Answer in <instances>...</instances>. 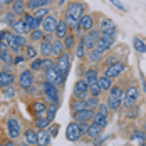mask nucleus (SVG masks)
Masks as SVG:
<instances>
[{"label":"nucleus","mask_w":146,"mask_h":146,"mask_svg":"<svg viewBox=\"0 0 146 146\" xmlns=\"http://www.w3.org/2000/svg\"><path fill=\"white\" fill-rule=\"evenodd\" d=\"M126 62L124 60H114L113 64H109V66H106V69H104V74L108 76V77H111V79H116V77H119L121 74L126 71Z\"/></svg>","instance_id":"8"},{"label":"nucleus","mask_w":146,"mask_h":146,"mask_svg":"<svg viewBox=\"0 0 146 146\" xmlns=\"http://www.w3.org/2000/svg\"><path fill=\"white\" fill-rule=\"evenodd\" d=\"M64 50H66V47H64L62 39H54V40H52V57L54 59L59 57Z\"/></svg>","instance_id":"31"},{"label":"nucleus","mask_w":146,"mask_h":146,"mask_svg":"<svg viewBox=\"0 0 146 146\" xmlns=\"http://www.w3.org/2000/svg\"><path fill=\"white\" fill-rule=\"evenodd\" d=\"M131 143L134 145H139V146H145L146 145V134L143 133V129H136V131L131 134Z\"/></svg>","instance_id":"33"},{"label":"nucleus","mask_w":146,"mask_h":146,"mask_svg":"<svg viewBox=\"0 0 146 146\" xmlns=\"http://www.w3.org/2000/svg\"><path fill=\"white\" fill-rule=\"evenodd\" d=\"M114 44H116V35H101L99 40L96 42V47L94 49L98 52H101L102 56H106L114 47Z\"/></svg>","instance_id":"6"},{"label":"nucleus","mask_w":146,"mask_h":146,"mask_svg":"<svg viewBox=\"0 0 146 146\" xmlns=\"http://www.w3.org/2000/svg\"><path fill=\"white\" fill-rule=\"evenodd\" d=\"M86 9H88V5H86L84 2H81V0L67 2L66 12H64V19H66V22L69 24V29L72 27L77 20H81V17L86 14Z\"/></svg>","instance_id":"1"},{"label":"nucleus","mask_w":146,"mask_h":146,"mask_svg":"<svg viewBox=\"0 0 146 146\" xmlns=\"http://www.w3.org/2000/svg\"><path fill=\"white\" fill-rule=\"evenodd\" d=\"M44 35H45V32L40 29V27H39V29H32V30H30V34L27 35V37H29V42L39 44V42L44 39Z\"/></svg>","instance_id":"28"},{"label":"nucleus","mask_w":146,"mask_h":146,"mask_svg":"<svg viewBox=\"0 0 146 146\" xmlns=\"http://www.w3.org/2000/svg\"><path fill=\"white\" fill-rule=\"evenodd\" d=\"M10 35H12V30H0V42H3V44L9 45V40H10Z\"/></svg>","instance_id":"48"},{"label":"nucleus","mask_w":146,"mask_h":146,"mask_svg":"<svg viewBox=\"0 0 146 146\" xmlns=\"http://www.w3.org/2000/svg\"><path fill=\"white\" fill-rule=\"evenodd\" d=\"M37 141H39L40 146H49L52 143V136H50V133H49L47 128L45 129H39V133H37Z\"/></svg>","instance_id":"24"},{"label":"nucleus","mask_w":146,"mask_h":146,"mask_svg":"<svg viewBox=\"0 0 146 146\" xmlns=\"http://www.w3.org/2000/svg\"><path fill=\"white\" fill-rule=\"evenodd\" d=\"M34 81H35V76H34L32 69H25V71H22L17 76V86L22 89L24 92L34 86Z\"/></svg>","instance_id":"5"},{"label":"nucleus","mask_w":146,"mask_h":146,"mask_svg":"<svg viewBox=\"0 0 146 146\" xmlns=\"http://www.w3.org/2000/svg\"><path fill=\"white\" fill-rule=\"evenodd\" d=\"M138 98H139V89L136 88L134 84H129L128 89H124V101H123V106H124L126 109L134 108V104L138 102Z\"/></svg>","instance_id":"7"},{"label":"nucleus","mask_w":146,"mask_h":146,"mask_svg":"<svg viewBox=\"0 0 146 146\" xmlns=\"http://www.w3.org/2000/svg\"><path fill=\"white\" fill-rule=\"evenodd\" d=\"M99 37H101V30L98 29V27H94L92 30L84 32V35H82L81 39H82V42H84V45H86V49L91 50V49L96 47V42L99 40Z\"/></svg>","instance_id":"10"},{"label":"nucleus","mask_w":146,"mask_h":146,"mask_svg":"<svg viewBox=\"0 0 146 146\" xmlns=\"http://www.w3.org/2000/svg\"><path fill=\"white\" fill-rule=\"evenodd\" d=\"M82 77L86 79V82L91 86V84L98 82V79H99V72H98V69H96V67H89L88 71L84 72V76H82Z\"/></svg>","instance_id":"27"},{"label":"nucleus","mask_w":146,"mask_h":146,"mask_svg":"<svg viewBox=\"0 0 146 146\" xmlns=\"http://www.w3.org/2000/svg\"><path fill=\"white\" fill-rule=\"evenodd\" d=\"M62 42H64V47H66V50H72L76 44H77V39H76V34L72 32H69L64 39H62Z\"/></svg>","instance_id":"35"},{"label":"nucleus","mask_w":146,"mask_h":146,"mask_svg":"<svg viewBox=\"0 0 146 146\" xmlns=\"http://www.w3.org/2000/svg\"><path fill=\"white\" fill-rule=\"evenodd\" d=\"M101 133H102V128H101V126H98L96 123H92V121H91V124H89V129H88V134H86V136H88L89 139H94V138H98Z\"/></svg>","instance_id":"37"},{"label":"nucleus","mask_w":146,"mask_h":146,"mask_svg":"<svg viewBox=\"0 0 146 146\" xmlns=\"http://www.w3.org/2000/svg\"><path fill=\"white\" fill-rule=\"evenodd\" d=\"M143 91H145V92H146V79H145V81H143Z\"/></svg>","instance_id":"58"},{"label":"nucleus","mask_w":146,"mask_h":146,"mask_svg":"<svg viewBox=\"0 0 146 146\" xmlns=\"http://www.w3.org/2000/svg\"><path fill=\"white\" fill-rule=\"evenodd\" d=\"M89 124H91V123H88V121H82V123H79V129H81V134H82V136H86V134H88Z\"/></svg>","instance_id":"50"},{"label":"nucleus","mask_w":146,"mask_h":146,"mask_svg":"<svg viewBox=\"0 0 146 146\" xmlns=\"http://www.w3.org/2000/svg\"><path fill=\"white\" fill-rule=\"evenodd\" d=\"M24 143L25 145H30V146L39 145V141H37V131L32 129V128L25 129V133H24Z\"/></svg>","instance_id":"25"},{"label":"nucleus","mask_w":146,"mask_h":146,"mask_svg":"<svg viewBox=\"0 0 146 146\" xmlns=\"http://www.w3.org/2000/svg\"><path fill=\"white\" fill-rule=\"evenodd\" d=\"M108 92L109 94H108L106 104H108L109 111H119V108L123 106V101H124V89L119 86H111Z\"/></svg>","instance_id":"2"},{"label":"nucleus","mask_w":146,"mask_h":146,"mask_svg":"<svg viewBox=\"0 0 146 146\" xmlns=\"http://www.w3.org/2000/svg\"><path fill=\"white\" fill-rule=\"evenodd\" d=\"M24 60H25L24 52H22V54H15V56H14V64H22Z\"/></svg>","instance_id":"53"},{"label":"nucleus","mask_w":146,"mask_h":146,"mask_svg":"<svg viewBox=\"0 0 146 146\" xmlns=\"http://www.w3.org/2000/svg\"><path fill=\"white\" fill-rule=\"evenodd\" d=\"M17 82V77L14 72H9V71H0V89L7 88V86H14Z\"/></svg>","instance_id":"17"},{"label":"nucleus","mask_w":146,"mask_h":146,"mask_svg":"<svg viewBox=\"0 0 146 146\" xmlns=\"http://www.w3.org/2000/svg\"><path fill=\"white\" fill-rule=\"evenodd\" d=\"M57 109H59V104H56V102H52L50 106H47V117L50 121H54V117L57 114Z\"/></svg>","instance_id":"45"},{"label":"nucleus","mask_w":146,"mask_h":146,"mask_svg":"<svg viewBox=\"0 0 146 146\" xmlns=\"http://www.w3.org/2000/svg\"><path fill=\"white\" fill-rule=\"evenodd\" d=\"M86 104H88L89 109H98V106L101 104V101H99V96H92V94H89L88 98H86Z\"/></svg>","instance_id":"42"},{"label":"nucleus","mask_w":146,"mask_h":146,"mask_svg":"<svg viewBox=\"0 0 146 146\" xmlns=\"http://www.w3.org/2000/svg\"><path fill=\"white\" fill-rule=\"evenodd\" d=\"M69 2H74V0H69Z\"/></svg>","instance_id":"60"},{"label":"nucleus","mask_w":146,"mask_h":146,"mask_svg":"<svg viewBox=\"0 0 146 146\" xmlns=\"http://www.w3.org/2000/svg\"><path fill=\"white\" fill-rule=\"evenodd\" d=\"M2 94H3V98H7V99H14L15 96H17L14 86H7V88H3L2 89Z\"/></svg>","instance_id":"46"},{"label":"nucleus","mask_w":146,"mask_h":146,"mask_svg":"<svg viewBox=\"0 0 146 146\" xmlns=\"http://www.w3.org/2000/svg\"><path fill=\"white\" fill-rule=\"evenodd\" d=\"M50 123H52V121H50L47 116H42V117H35L34 126H35V129H45V128H49Z\"/></svg>","instance_id":"40"},{"label":"nucleus","mask_w":146,"mask_h":146,"mask_svg":"<svg viewBox=\"0 0 146 146\" xmlns=\"http://www.w3.org/2000/svg\"><path fill=\"white\" fill-rule=\"evenodd\" d=\"M54 66H56L54 57H44V60H42V72H45L47 69H50V67H54Z\"/></svg>","instance_id":"47"},{"label":"nucleus","mask_w":146,"mask_h":146,"mask_svg":"<svg viewBox=\"0 0 146 146\" xmlns=\"http://www.w3.org/2000/svg\"><path fill=\"white\" fill-rule=\"evenodd\" d=\"M74 54H76V57L79 59V60H84V59H86L88 49H86V45H84V42H82V39H79V42L76 44V47H74Z\"/></svg>","instance_id":"30"},{"label":"nucleus","mask_w":146,"mask_h":146,"mask_svg":"<svg viewBox=\"0 0 146 146\" xmlns=\"http://www.w3.org/2000/svg\"><path fill=\"white\" fill-rule=\"evenodd\" d=\"M0 64H14V54L10 50L0 52Z\"/></svg>","instance_id":"44"},{"label":"nucleus","mask_w":146,"mask_h":146,"mask_svg":"<svg viewBox=\"0 0 146 146\" xmlns=\"http://www.w3.org/2000/svg\"><path fill=\"white\" fill-rule=\"evenodd\" d=\"M69 32H71V29H69V24L66 22V19H59V24L56 27V30H54L56 39H64Z\"/></svg>","instance_id":"19"},{"label":"nucleus","mask_w":146,"mask_h":146,"mask_svg":"<svg viewBox=\"0 0 146 146\" xmlns=\"http://www.w3.org/2000/svg\"><path fill=\"white\" fill-rule=\"evenodd\" d=\"M37 47H39V54H40V57H52V40L42 39Z\"/></svg>","instance_id":"20"},{"label":"nucleus","mask_w":146,"mask_h":146,"mask_svg":"<svg viewBox=\"0 0 146 146\" xmlns=\"http://www.w3.org/2000/svg\"><path fill=\"white\" fill-rule=\"evenodd\" d=\"M30 113L34 117H42L47 116V104L40 99H35V101L30 104Z\"/></svg>","instance_id":"16"},{"label":"nucleus","mask_w":146,"mask_h":146,"mask_svg":"<svg viewBox=\"0 0 146 146\" xmlns=\"http://www.w3.org/2000/svg\"><path fill=\"white\" fill-rule=\"evenodd\" d=\"M12 2H15V0H2V3H3V5H10Z\"/></svg>","instance_id":"56"},{"label":"nucleus","mask_w":146,"mask_h":146,"mask_svg":"<svg viewBox=\"0 0 146 146\" xmlns=\"http://www.w3.org/2000/svg\"><path fill=\"white\" fill-rule=\"evenodd\" d=\"M5 133L9 139H17L19 136H22V126L15 116H9L5 119Z\"/></svg>","instance_id":"4"},{"label":"nucleus","mask_w":146,"mask_h":146,"mask_svg":"<svg viewBox=\"0 0 146 146\" xmlns=\"http://www.w3.org/2000/svg\"><path fill=\"white\" fill-rule=\"evenodd\" d=\"M47 129H49V133H50V136H52V139H54V138L57 136V129H59V126H57V124H52V123H50Z\"/></svg>","instance_id":"51"},{"label":"nucleus","mask_w":146,"mask_h":146,"mask_svg":"<svg viewBox=\"0 0 146 146\" xmlns=\"http://www.w3.org/2000/svg\"><path fill=\"white\" fill-rule=\"evenodd\" d=\"M108 114H102L99 111H96V114H94V119H92V123H96L98 126H101L102 129H106V126H108Z\"/></svg>","instance_id":"38"},{"label":"nucleus","mask_w":146,"mask_h":146,"mask_svg":"<svg viewBox=\"0 0 146 146\" xmlns=\"http://www.w3.org/2000/svg\"><path fill=\"white\" fill-rule=\"evenodd\" d=\"M59 24V19L56 17V15L49 14L47 17H44L42 19V24H40V29L44 30L45 34H54V30H56V27H57Z\"/></svg>","instance_id":"13"},{"label":"nucleus","mask_w":146,"mask_h":146,"mask_svg":"<svg viewBox=\"0 0 146 146\" xmlns=\"http://www.w3.org/2000/svg\"><path fill=\"white\" fill-rule=\"evenodd\" d=\"M42 60H44V57H35L30 60V67L29 69H32L34 72H40L42 71Z\"/></svg>","instance_id":"43"},{"label":"nucleus","mask_w":146,"mask_h":146,"mask_svg":"<svg viewBox=\"0 0 146 146\" xmlns=\"http://www.w3.org/2000/svg\"><path fill=\"white\" fill-rule=\"evenodd\" d=\"M40 92H42V96L47 102H50V104L52 102H56V104L60 102V88L57 84H54L50 81H44L42 86H40Z\"/></svg>","instance_id":"3"},{"label":"nucleus","mask_w":146,"mask_h":146,"mask_svg":"<svg viewBox=\"0 0 146 146\" xmlns=\"http://www.w3.org/2000/svg\"><path fill=\"white\" fill-rule=\"evenodd\" d=\"M66 138H67V141H79L81 138H82V134H81V129H79V123L77 121H71L67 126H66Z\"/></svg>","instance_id":"11"},{"label":"nucleus","mask_w":146,"mask_h":146,"mask_svg":"<svg viewBox=\"0 0 146 146\" xmlns=\"http://www.w3.org/2000/svg\"><path fill=\"white\" fill-rule=\"evenodd\" d=\"M5 50H10V49H9V45L3 44V42H0V52H5Z\"/></svg>","instance_id":"55"},{"label":"nucleus","mask_w":146,"mask_h":146,"mask_svg":"<svg viewBox=\"0 0 146 146\" xmlns=\"http://www.w3.org/2000/svg\"><path fill=\"white\" fill-rule=\"evenodd\" d=\"M24 56H25V59H35L37 56H39V47L34 44V42H27V45L24 47Z\"/></svg>","instance_id":"26"},{"label":"nucleus","mask_w":146,"mask_h":146,"mask_svg":"<svg viewBox=\"0 0 146 146\" xmlns=\"http://www.w3.org/2000/svg\"><path fill=\"white\" fill-rule=\"evenodd\" d=\"M72 96H76V98H82V99H86V98L89 96V84L86 82L84 77L76 81L74 89H72Z\"/></svg>","instance_id":"12"},{"label":"nucleus","mask_w":146,"mask_h":146,"mask_svg":"<svg viewBox=\"0 0 146 146\" xmlns=\"http://www.w3.org/2000/svg\"><path fill=\"white\" fill-rule=\"evenodd\" d=\"M71 62H72V56L69 54V50H64L59 57H56V66H57V69L60 71V74H64V76L69 74Z\"/></svg>","instance_id":"9"},{"label":"nucleus","mask_w":146,"mask_h":146,"mask_svg":"<svg viewBox=\"0 0 146 146\" xmlns=\"http://www.w3.org/2000/svg\"><path fill=\"white\" fill-rule=\"evenodd\" d=\"M143 133L146 134V123H145V126H143Z\"/></svg>","instance_id":"59"},{"label":"nucleus","mask_w":146,"mask_h":146,"mask_svg":"<svg viewBox=\"0 0 146 146\" xmlns=\"http://www.w3.org/2000/svg\"><path fill=\"white\" fill-rule=\"evenodd\" d=\"M133 49L139 54H146V42L141 37H133Z\"/></svg>","instance_id":"36"},{"label":"nucleus","mask_w":146,"mask_h":146,"mask_svg":"<svg viewBox=\"0 0 146 146\" xmlns=\"http://www.w3.org/2000/svg\"><path fill=\"white\" fill-rule=\"evenodd\" d=\"M10 10L15 14V17H22V15L27 12V5H25V0H15L10 5Z\"/></svg>","instance_id":"22"},{"label":"nucleus","mask_w":146,"mask_h":146,"mask_svg":"<svg viewBox=\"0 0 146 146\" xmlns=\"http://www.w3.org/2000/svg\"><path fill=\"white\" fill-rule=\"evenodd\" d=\"M98 29L101 30V35H116L117 34L116 24L111 19H102L101 22H99V27Z\"/></svg>","instance_id":"14"},{"label":"nucleus","mask_w":146,"mask_h":146,"mask_svg":"<svg viewBox=\"0 0 146 146\" xmlns=\"http://www.w3.org/2000/svg\"><path fill=\"white\" fill-rule=\"evenodd\" d=\"M84 108H88L86 99L72 96V99H71V111H72V113H76V111H81V109H84Z\"/></svg>","instance_id":"32"},{"label":"nucleus","mask_w":146,"mask_h":146,"mask_svg":"<svg viewBox=\"0 0 146 146\" xmlns=\"http://www.w3.org/2000/svg\"><path fill=\"white\" fill-rule=\"evenodd\" d=\"M102 59H104V56H102L101 52H98L96 49H91V50H88L84 60H88V62H91V64H98V62H101Z\"/></svg>","instance_id":"29"},{"label":"nucleus","mask_w":146,"mask_h":146,"mask_svg":"<svg viewBox=\"0 0 146 146\" xmlns=\"http://www.w3.org/2000/svg\"><path fill=\"white\" fill-rule=\"evenodd\" d=\"M30 30H32V29H30L29 25L22 20V17H19L14 24H12V32H15V34H20V35H29Z\"/></svg>","instance_id":"18"},{"label":"nucleus","mask_w":146,"mask_h":146,"mask_svg":"<svg viewBox=\"0 0 146 146\" xmlns=\"http://www.w3.org/2000/svg\"><path fill=\"white\" fill-rule=\"evenodd\" d=\"M106 139H108V136H101V134H99L98 138H94V139H92V145L99 146V145H102V143H104Z\"/></svg>","instance_id":"52"},{"label":"nucleus","mask_w":146,"mask_h":146,"mask_svg":"<svg viewBox=\"0 0 146 146\" xmlns=\"http://www.w3.org/2000/svg\"><path fill=\"white\" fill-rule=\"evenodd\" d=\"M101 88H99V84L98 82H94V84H91L89 86V94H92V96H101Z\"/></svg>","instance_id":"49"},{"label":"nucleus","mask_w":146,"mask_h":146,"mask_svg":"<svg viewBox=\"0 0 146 146\" xmlns=\"http://www.w3.org/2000/svg\"><path fill=\"white\" fill-rule=\"evenodd\" d=\"M98 84H99V88H101L102 92H106V91H109L111 86H113V79L108 77L106 74H102V76H99V79H98Z\"/></svg>","instance_id":"34"},{"label":"nucleus","mask_w":146,"mask_h":146,"mask_svg":"<svg viewBox=\"0 0 146 146\" xmlns=\"http://www.w3.org/2000/svg\"><path fill=\"white\" fill-rule=\"evenodd\" d=\"M94 114H96V111H94V109L84 108V109H81V111H76V113H72V119H74V121H77V123H82V121H88V123H91V121L94 119Z\"/></svg>","instance_id":"15"},{"label":"nucleus","mask_w":146,"mask_h":146,"mask_svg":"<svg viewBox=\"0 0 146 146\" xmlns=\"http://www.w3.org/2000/svg\"><path fill=\"white\" fill-rule=\"evenodd\" d=\"M15 20H17V17H15V14L10 9H9L5 14L0 15V22H2V24H7V25H10V27H12V24H14Z\"/></svg>","instance_id":"39"},{"label":"nucleus","mask_w":146,"mask_h":146,"mask_svg":"<svg viewBox=\"0 0 146 146\" xmlns=\"http://www.w3.org/2000/svg\"><path fill=\"white\" fill-rule=\"evenodd\" d=\"M52 12V5H45V7H40V9H37L35 12H32L34 14V17H37V19H44V17H47V15Z\"/></svg>","instance_id":"41"},{"label":"nucleus","mask_w":146,"mask_h":146,"mask_svg":"<svg viewBox=\"0 0 146 146\" xmlns=\"http://www.w3.org/2000/svg\"><path fill=\"white\" fill-rule=\"evenodd\" d=\"M109 2H111V3H113V5H114L116 9H119V10H123V12H126V7H124V5H123V3H121L119 0H109Z\"/></svg>","instance_id":"54"},{"label":"nucleus","mask_w":146,"mask_h":146,"mask_svg":"<svg viewBox=\"0 0 146 146\" xmlns=\"http://www.w3.org/2000/svg\"><path fill=\"white\" fill-rule=\"evenodd\" d=\"M81 27H82V30L84 32H88V30H92L94 27H96V19H94V15L92 14H84L82 17H81Z\"/></svg>","instance_id":"21"},{"label":"nucleus","mask_w":146,"mask_h":146,"mask_svg":"<svg viewBox=\"0 0 146 146\" xmlns=\"http://www.w3.org/2000/svg\"><path fill=\"white\" fill-rule=\"evenodd\" d=\"M66 2H67V0H57V3H59V5H64Z\"/></svg>","instance_id":"57"},{"label":"nucleus","mask_w":146,"mask_h":146,"mask_svg":"<svg viewBox=\"0 0 146 146\" xmlns=\"http://www.w3.org/2000/svg\"><path fill=\"white\" fill-rule=\"evenodd\" d=\"M25 5H27V12H35L40 7L52 5V0H25Z\"/></svg>","instance_id":"23"}]
</instances>
